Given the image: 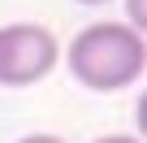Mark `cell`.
I'll return each mask as SVG.
<instances>
[{"instance_id": "cell-1", "label": "cell", "mask_w": 147, "mask_h": 143, "mask_svg": "<svg viewBox=\"0 0 147 143\" xmlns=\"http://www.w3.org/2000/svg\"><path fill=\"white\" fill-rule=\"evenodd\" d=\"M61 61L78 87L95 96H113L147 74V35L130 30L121 18H104L74 35L61 48Z\"/></svg>"}, {"instance_id": "cell-2", "label": "cell", "mask_w": 147, "mask_h": 143, "mask_svg": "<svg viewBox=\"0 0 147 143\" xmlns=\"http://www.w3.org/2000/svg\"><path fill=\"white\" fill-rule=\"evenodd\" d=\"M61 65V39L43 22L0 26V87H35Z\"/></svg>"}, {"instance_id": "cell-3", "label": "cell", "mask_w": 147, "mask_h": 143, "mask_svg": "<svg viewBox=\"0 0 147 143\" xmlns=\"http://www.w3.org/2000/svg\"><path fill=\"white\" fill-rule=\"evenodd\" d=\"M18 143H65L61 134H43V130H35V134H22Z\"/></svg>"}, {"instance_id": "cell-4", "label": "cell", "mask_w": 147, "mask_h": 143, "mask_svg": "<svg viewBox=\"0 0 147 143\" xmlns=\"http://www.w3.org/2000/svg\"><path fill=\"white\" fill-rule=\"evenodd\" d=\"M91 143H143L138 134H100V139H91Z\"/></svg>"}, {"instance_id": "cell-5", "label": "cell", "mask_w": 147, "mask_h": 143, "mask_svg": "<svg viewBox=\"0 0 147 143\" xmlns=\"http://www.w3.org/2000/svg\"><path fill=\"white\" fill-rule=\"evenodd\" d=\"M78 5H113V0H78Z\"/></svg>"}]
</instances>
